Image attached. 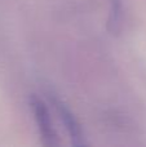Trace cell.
Masks as SVG:
<instances>
[{
  "instance_id": "cell-3",
  "label": "cell",
  "mask_w": 146,
  "mask_h": 147,
  "mask_svg": "<svg viewBox=\"0 0 146 147\" xmlns=\"http://www.w3.org/2000/svg\"><path fill=\"white\" fill-rule=\"evenodd\" d=\"M122 0H110V14L107 20V28L111 34H116L120 27Z\"/></svg>"
},
{
  "instance_id": "cell-1",
  "label": "cell",
  "mask_w": 146,
  "mask_h": 147,
  "mask_svg": "<svg viewBox=\"0 0 146 147\" xmlns=\"http://www.w3.org/2000/svg\"><path fill=\"white\" fill-rule=\"evenodd\" d=\"M30 106L32 110L35 123L38 125L39 134H40L41 142L45 146H57L58 145V137L51 121V116L47 106L40 98L36 96L30 97Z\"/></svg>"
},
{
  "instance_id": "cell-2",
  "label": "cell",
  "mask_w": 146,
  "mask_h": 147,
  "mask_svg": "<svg viewBox=\"0 0 146 147\" xmlns=\"http://www.w3.org/2000/svg\"><path fill=\"white\" fill-rule=\"evenodd\" d=\"M51 101L53 102L57 114L59 115V117H61L67 133H69L71 143L74 146H84L85 145L84 133H83L82 127H80L79 121L76 120V117L74 116V114H72L69 110V107H67L61 99L57 98V97H51Z\"/></svg>"
}]
</instances>
